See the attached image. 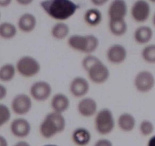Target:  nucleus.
I'll return each mask as SVG.
<instances>
[{
    "instance_id": "nucleus-14",
    "label": "nucleus",
    "mask_w": 155,
    "mask_h": 146,
    "mask_svg": "<svg viewBox=\"0 0 155 146\" xmlns=\"http://www.w3.org/2000/svg\"><path fill=\"white\" fill-rule=\"evenodd\" d=\"M77 111L84 118L94 117L98 111L97 102L91 97L86 96L81 98L77 104Z\"/></svg>"
},
{
    "instance_id": "nucleus-24",
    "label": "nucleus",
    "mask_w": 155,
    "mask_h": 146,
    "mask_svg": "<svg viewBox=\"0 0 155 146\" xmlns=\"http://www.w3.org/2000/svg\"><path fill=\"white\" fill-rule=\"evenodd\" d=\"M109 30L115 37H122L127 33L128 25L126 20H109Z\"/></svg>"
},
{
    "instance_id": "nucleus-35",
    "label": "nucleus",
    "mask_w": 155,
    "mask_h": 146,
    "mask_svg": "<svg viewBox=\"0 0 155 146\" xmlns=\"http://www.w3.org/2000/svg\"><path fill=\"white\" fill-rule=\"evenodd\" d=\"M12 2V0H0V7H8Z\"/></svg>"
},
{
    "instance_id": "nucleus-6",
    "label": "nucleus",
    "mask_w": 155,
    "mask_h": 146,
    "mask_svg": "<svg viewBox=\"0 0 155 146\" xmlns=\"http://www.w3.org/2000/svg\"><path fill=\"white\" fill-rule=\"evenodd\" d=\"M17 73L25 78H34L41 71V64L38 59L30 55L19 58L15 63Z\"/></svg>"
},
{
    "instance_id": "nucleus-1",
    "label": "nucleus",
    "mask_w": 155,
    "mask_h": 146,
    "mask_svg": "<svg viewBox=\"0 0 155 146\" xmlns=\"http://www.w3.org/2000/svg\"><path fill=\"white\" fill-rule=\"evenodd\" d=\"M40 5L51 18L64 22L75 14L79 5L71 0H44Z\"/></svg>"
},
{
    "instance_id": "nucleus-18",
    "label": "nucleus",
    "mask_w": 155,
    "mask_h": 146,
    "mask_svg": "<svg viewBox=\"0 0 155 146\" xmlns=\"http://www.w3.org/2000/svg\"><path fill=\"white\" fill-rule=\"evenodd\" d=\"M116 124L122 132H131L136 127L137 121L133 114L124 112L119 115L116 120Z\"/></svg>"
},
{
    "instance_id": "nucleus-15",
    "label": "nucleus",
    "mask_w": 155,
    "mask_h": 146,
    "mask_svg": "<svg viewBox=\"0 0 155 146\" xmlns=\"http://www.w3.org/2000/svg\"><path fill=\"white\" fill-rule=\"evenodd\" d=\"M128 12L127 3L125 0H113L108 8L109 20H123Z\"/></svg>"
},
{
    "instance_id": "nucleus-39",
    "label": "nucleus",
    "mask_w": 155,
    "mask_h": 146,
    "mask_svg": "<svg viewBox=\"0 0 155 146\" xmlns=\"http://www.w3.org/2000/svg\"><path fill=\"white\" fill-rule=\"evenodd\" d=\"M147 2H153V3H155V0H147Z\"/></svg>"
},
{
    "instance_id": "nucleus-23",
    "label": "nucleus",
    "mask_w": 155,
    "mask_h": 146,
    "mask_svg": "<svg viewBox=\"0 0 155 146\" xmlns=\"http://www.w3.org/2000/svg\"><path fill=\"white\" fill-rule=\"evenodd\" d=\"M17 74L15 65L12 63H5L0 66V81L3 83L12 81Z\"/></svg>"
},
{
    "instance_id": "nucleus-31",
    "label": "nucleus",
    "mask_w": 155,
    "mask_h": 146,
    "mask_svg": "<svg viewBox=\"0 0 155 146\" xmlns=\"http://www.w3.org/2000/svg\"><path fill=\"white\" fill-rule=\"evenodd\" d=\"M91 1L92 4H93L94 5L100 7L103 6V5H104L105 4H107L109 0H91Z\"/></svg>"
},
{
    "instance_id": "nucleus-29",
    "label": "nucleus",
    "mask_w": 155,
    "mask_h": 146,
    "mask_svg": "<svg viewBox=\"0 0 155 146\" xmlns=\"http://www.w3.org/2000/svg\"><path fill=\"white\" fill-rule=\"evenodd\" d=\"M94 146H113V142L110 139L106 138H102L98 139L94 143Z\"/></svg>"
},
{
    "instance_id": "nucleus-40",
    "label": "nucleus",
    "mask_w": 155,
    "mask_h": 146,
    "mask_svg": "<svg viewBox=\"0 0 155 146\" xmlns=\"http://www.w3.org/2000/svg\"><path fill=\"white\" fill-rule=\"evenodd\" d=\"M0 18H1V12H0Z\"/></svg>"
},
{
    "instance_id": "nucleus-19",
    "label": "nucleus",
    "mask_w": 155,
    "mask_h": 146,
    "mask_svg": "<svg viewBox=\"0 0 155 146\" xmlns=\"http://www.w3.org/2000/svg\"><path fill=\"white\" fill-rule=\"evenodd\" d=\"M92 135L90 131L85 127L79 126L73 130L71 133V140L77 146H87L91 141Z\"/></svg>"
},
{
    "instance_id": "nucleus-11",
    "label": "nucleus",
    "mask_w": 155,
    "mask_h": 146,
    "mask_svg": "<svg viewBox=\"0 0 155 146\" xmlns=\"http://www.w3.org/2000/svg\"><path fill=\"white\" fill-rule=\"evenodd\" d=\"M90 89V81L83 76H75L71 80L68 85L71 96L78 99L87 96Z\"/></svg>"
},
{
    "instance_id": "nucleus-3",
    "label": "nucleus",
    "mask_w": 155,
    "mask_h": 146,
    "mask_svg": "<svg viewBox=\"0 0 155 146\" xmlns=\"http://www.w3.org/2000/svg\"><path fill=\"white\" fill-rule=\"evenodd\" d=\"M66 128V120L63 114L51 111L44 117L39 126L41 136L47 139L62 133Z\"/></svg>"
},
{
    "instance_id": "nucleus-21",
    "label": "nucleus",
    "mask_w": 155,
    "mask_h": 146,
    "mask_svg": "<svg viewBox=\"0 0 155 146\" xmlns=\"http://www.w3.org/2000/svg\"><path fill=\"white\" fill-rule=\"evenodd\" d=\"M50 34L53 39L62 41L69 37L70 28L64 22H59L52 27Z\"/></svg>"
},
{
    "instance_id": "nucleus-36",
    "label": "nucleus",
    "mask_w": 155,
    "mask_h": 146,
    "mask_svg": "<svg viewBox=\"0 0 155 146\" xmlns=\"http://www.w3.org/2000/svg\"><path fill=\"white\" fill-rule=\"evenodd\" d=\"M147 146H155V135H152L150 136L147 141Z\"/></svg>"
},
{
    "instance_id": "nucleus-25",
    "label": "nucleus",
    "mask_w": 155,
    "mask_h": 146,
    "mask_svg": "<svg viewBox=\"0 0 155 146\" xmlns=\"http://www.w3.org/2000/svg\"><path fill=\"white\" fill-rule=\"evenodd\" d=\"M17 34L18 28L14 24L8 22L0 24V38L8 41L15 38Z\"/></svg>"
},
{
    "instance_id": "nucleus-22",
    "label": "nucleus",
    "mask_w": 155,
    "mask_h": 146,
    "mask_svg": "<svg viewBox=\"0 0 155 146\" xmlns=\"http://www.w3.org/2000/svg\"><path fill=\"white\" fill-rule=\"evenodd\" d=\"M84 20L88 26L97 27L102 22V13L98 8H89L84 13Z\"/></svg>"
},
{
    "instance_id": "nucleus-38",
    "label": "nucleus",
    "mask_w": 155,
    "mask_h": 146,
    "mask_svg": "<svg viewBox=\"0 0 155 146\" xmlns=\"http://www.w3.org/2000/svg\"><path fill=\"white\" fill-rule=\"evenodd\" d=\"M43 146H59L57 144H44Z\"/></svg>"
},
{
    "instance_id": "nucleus-7",
    "label": "nucleus",
    "mask_w": 155,
    "mask_h": 146,
    "mask_svg": "<svg viewBox=\"0 0 155 146\" xmlns=\"http://www.w3.org/2000/svg\"><path fill=\"white\" fill-rule=\"evenodd\" d=\"M133 85L138 93H149L155 87L154 75L149 70H141L134 77Z\"/></svg>"
},
{
    "instance_id": "nucleus-28",
    "label": "nucleus",
    "mask_w": 155,
    "mask_h": 146,
    "mask_svg": "<svg viewBox=\"0 0 155 146\" xmlns=\"http://www.w3.org/2000/svg\"><path fill=\"white\" fill-rule=\"evenodd\" d=\"M11 108L5 104L0 103V128L9 123L12 119Z\"/></svg>"
},
{
    "instance_id": "nucleus-33",
    "label": "nucleus",
    "mask_w": 155,
    "mask_h": 146,
    "mask_svg": "<svg viewBox=\"0 0 155 146\" xmlns=\"http://www.w3.org/2000/svg\"><path fill=\"white\" fill-rule=\"evenodd\" d=\"M16 2L21 5H29L34 2V0H16Z\"/></svg>"
},
{
    "instance_id": "nucleus-26",
    "label": "nucleus",
    "mask_w": 155,
    "mask_h": 146,
    "mask_svg": "<svg viewBox=\"0 0 155 146\" xmlns=\"http://www.w3.org/2000/svg\"><path fill=\"white\" fill-rule=\"evenodd\" d=\"M141 59L144 62L150 65H155V44H150L144 46L141 52Z\"/></svg>"
},
{
    "instance_id": "nucleus-12",
    "label": "nucleus",
    "mask_w": 155,
    "mask_h": 146,
    "mask_svg": "<svg viewBox=\"0 0 155 146\" xmlns=\"http://www.w3.org/2000/svg\"><path fill=\"white\" fill-rule=\"evenodd\" d=\"M151 8L147 0H136L131 8L132 19L138 23H144L149 19Z\"/></svg>"
},
{
    "instance_id": "nucleus-32",
    "label": "nucleus",
    "mask_w": 155,
    "mask_h": 146,
    "mask_svg": "<svg viewBox=\"0 0 155 146\" xmlns=\"http://www.w3.org/2000/svg\"><path fill=\"white\" fill-rule=\"evenodd\" d=\"M12 146H31V145L28 141L21 139V140H19V141H18L17 142L15 143Z\"/></svg>"
},
{
    "instance_id": "nucleus-17",
    "label": "nucleus",
    "mask_w": 155,
    "mask_h": 146,
    "mask_svg": "<svg viewBox=\"0 0 155 146\" xmlns=\"http://www.w3.org/2000/svg\"><path fill=\"white\" fill-rule=\"evenodd\" d=\"M153 37V31L150 26L141 25L134 31V41L138 45L145 46L150 44Z\"/></svg>"
},
{
    "instance_id": "nucleus-10",
    "label": "nucleus",
    "mask_w": 155,
    "mask_h": 146,
    "mask_svg": "<svg viewBox=\"0 0 155 146\" xmlns=\"http://www.w3.org/2000/svg\"><path fill=\"white\" fill-rule=\"evenodd\" d=\"M9 128L12 135L19 139L26 138L32 130L31 123L24 117H18L12 120Z\"/></svg>"
},
{
    "instance_id": "nucleus-20",
    "label": "nucleus",
    "mask_w": 155,
    "mask_h": 146,
    "mask_svg": "<svg viewBox=\"0 0 155 146\" xmlns=\"http://www.w3.org/2000/svg\"><path fill=\"white\" fill-rule=\"evenodd\" d=\"M37 18L33 14L29 12L24 13L18 21V28L21 32L28 34L34 31L37 27Z\"/></svg>"
},
{
    "instance_id": "nucleus-37",
    "label": "nucleus",
    "mask_w": 155,
    "mask_h": 146,
    "mask_svg": "<svg viewBox=\"0 0 155 146\" xmlns=\"http://www.w3.org/2000/svg\"><path fill=\"white\" fill-rule=\"evenodd\" d=\"M152 22H153V26L155 27V13H154V15H153V18H152Z\"/></svg>"
},
{
    "instance_id": "nucleus-34",
    "label": "nucleus",
    "mask_w": 155,
    "mask_h": 146,
    "mask_svg": "<svg viewBox=\"0 0 155 146\" xmlns=\"http://www.w3.org/2000/svg\"><path fill=\"white\" fill-rule=\"evenodd\" d=\"M0 146H8V140L2 135H0Z\"/></svg>"
},
{
    "instance_id": "nucleus-30",
    "label": "nucleus",
    "mask_w": 155,
    "mask_h": 146,
    "mask_svg": "<svg viewBox=\"0 0 155 146\" xmlns=\"http://www.w3.org/2000/svg\"><path fill=\"white\" fill-rule=\"evenodd\" d=\"M8 95V89L2 83H0V101H3Z\"/></svg>"
},
{
    "instance_id": "nucleus-13",
    "label": "nucleus",
    "mask_w": 155,
    "mask_h": 146,
    "mask_svg": "<svg viewBox=\"0 0 155 146\" xmlns=\"http://www.w3.org/2000/svg\"><path fill=\"white\" fill-rule=\"evenodd\" d=\"M127 49L120 44H112L106 52L107 61L113 65H120L123 63L127 59Z\"/></svg>"
},
{
    "instance_id": "nucleus-16",
    "label": "nucleus",
    "mask_w": 155,
    "mask_h": 146,
    "mask_svg": "<svg viewBox=\"0 0 155 146\" xmlns=\"http://www.w3.org/2000/svg\"><path fill=\"white\" fill-rule=\"evenodd\" d=\"M70 99L65 94L56 93L50 98V107L52 111L63 114L70 107Z\"/></svg>"
},
{
    "instance_id": "nucleus-4",
    "label": "nucleus",
    "mask_w": 155,
    "mask_h": 146,
    "mask_svg": "<svg viewBox=\"0 0 155 146\" xmlns=\"http://www.w3.org/2000/svg\"><path fill=\"white\" fill-rule=\"evenodd\" d=\"M67 44L72 50L88 55L97 51L100 41L94 34H72L68 37Z\"/></svg>"
},
{
    "instance_id": "nucleus-5",
    "label": "nucleus",
    "mask_w": 155,
    "mask_h": 146,
    "mask_svg": "<svg viewBox=\"0 0 155 146\" xmlns=\"http://www.w3.org/2000/svg\"><path fill=\"white\" fill-rule=\"evenodd\" d=\"M116 124V120L113 111L109 108L98 110L94 116V129L101 135H108L113 132Z\"/></svg>"
},
{
    "instance_id": "nucleus-8",
    "label": "nucleus",
    "mask_w": 155,
    "mask_h": 146,
    "mask_svg": "<svg viewBox=\"0 0 155 146\" xmlns=\"http://www.w3.org/2000/svg\"><path fill=\"white\" fill-rule=\"evenodd\" d=\"M29 95L33 101L45 102L53 96V87L50 82L38 80L33 83L29 89Z\"/></svg>"
},
{
    "instance_id": "nucleus-2",
    "label": "nucleus",
    "mask_w": 155,
    "mask_h": 146,
    "mask_svg": "<svg viewBox=\"0 0 155 146\" xmlns=\"http://www.w3.org/2000/svg\"><path fill=\"white\" fill-rule=\"evenodd\" d=\"M81 66L87 72V79L94 84L103 85L110 78V69L96 55H85L81 61Z\"/></svg>"
},
{
    "instance_id": "nucleus-27",
    "label": "nucleus",
    "mask_w": 155,
    "mask_h": 146,
    "mask_svg": "<svg viewBox=\"0 0 155 146\" xmlns=\"http://www.w3.org/2000/svg\"><path fill=\"white\" fill-rule=\"evenodd\" d=\"M155 126L153 122L147 119L141 120L138 126V129L141 135L144 137H150L154 132Z\"/></svg>"
},
{
    "instance_id": "nucleus-9",
    "label": "nucleus",
    "mask_w": 155,
    "mask_h": 146,
    "mask_svg": "<svg viewBox=\"0 0 155 146\" xmlns=\"http://www.w3.org/2000/svg\"><path fill=\"white\" fill-rule=\"evenodd\" d=\"M33 107V100L29 95L19 93L14 96L11 101V111L18 117H24L31 112Z\"/></svg>"
}]
</instances>
